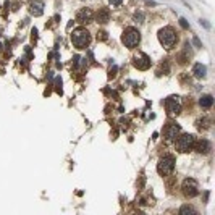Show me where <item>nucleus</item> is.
Listing matches in <instances>:
<instances>
[{"label":"nucleus","instance_id":"nucleus-3","mask_svg":"<svg viewBox=\"0 0 215 215\" xmlns=\"http://www.w3.org/2000/svg\"><path fill=\"white\" fill-rule=\"evenodd\" d=\"M158 41H160V44L164 47H167V49L173 47L175 42H176V33H175V29L170 26L162 28V29L158 31Z\"/></svg>","mask_w":215,"mask_h":215},{"label":"nucleus","instance_id":"nucleus-16","mask_svg":"<svg viewBox=\"0 0 215 215\" xmlns=\"http://www.w3.org/2000/svg\"><path fill=\"white\" fill-rule=\"evenodd\" d=\"M180 214L181 215H197V212H196V209L194 207H191V205H183L181 209H180Z\"/></svg>","mask_w":215,"mask_h":215},{"label":"nucleus","instance_id":"nucleus-4","mask_svg":"<svg viewBox=\"0 0 215 215\" xmlns=\"http://www.w3.org/2000/svg\"><path fill=\"white\" fill-rule=\"evenodd\" d=\"M175 170V157L173 155H164V157L158 158V164H157V172L162 176H167Z\"/></svg>","mask_w":215,"mask_h":215},{"label":"nucleus","instance_id":"nucleus-21","mask_svg":"<svg viewBox=\"0 0 215 215\" xmlns=\"http://www.w3.org/2000/svg\"><path fill=\"white\" fill-rule=\"evenodd\" d=\"M193 42H194V45H196V47H199V49H201V47H202V42L199 41L197 37H193Z\"/></svg>","mask_w":215,"mask_h":215},{"label":"nucleus","instance_id":"nucleus-5","mask_svg":"<svg viewBox=\"0 0 215 215\" xmlns=\"http://www.w3.org/2000/svg\"><path fill=\"white\" fill-rule=\"evenodd\" d=\"M194 142H196V139H194L193 134L184 133L176 139V149L180 150V152H189L194 147Z\"/></svg>","mask_w":215,"mask_h":215},{"label":"nucleus","instance_id":"nucleus-10","mask_svg":"<svg viewBox=\"0 0 215 215\" xmlns=\"http://www.w3.org/2000/svg\"><path fill=\"white\" fill-rule=\"evenodd\" d=\"M76 21L81 23V25H84V23H91L92 21V11L89 8H81L78 11L76 15Z\"/></svg>","mask_w":215,"mask_h":215},{"label":"nucleus","instance_id":"nucleus-8","mask_svg":"<svg viewBox=\"0 0 215 215\" xmlns=\"http://www.w3.org/2000/svg\"><path fill=\"white\" fill-rule=\"evenodd\" d=\"M165 107L172 115H178L181 112V100L180 97H168L165 100Z\"/></svg>","mask_w":215,"mask_h":215},{"label":"nucleus","instance_id":"nucleus-20","mask_svg":"<svg viewBox=\"0 0 215 215\" xmlns=\"http://www.w3.org/2000/svg\"><path fill=\"white\" fill-rule=\"evenodd\" d=\"M97 39H100V41H105V39H107V33H103V31H100V33L97 34Z\"/></svg>","mask_w":215,"mask_h":215},{"label":"nucleus","instance_id":"nucleus-7","mask_svg":"<svg viewBox=\"0 0 215 215\" xmlns=\"http://www.w3.org/2000/svg\"><path fill=\"white\" fill-rule=\"evenodd\" d=\"M164 134H165V138L168 139V141L176 139L178 134H180V125H178V123H175V121L167 123L165 128H164Z\"/></svg>","mask_w":215,"mask_h":215},{"label":"nucleus","instance_id":"nucleus-22","mask_svg":"<svg viewBox=\"0 0 215 215\" xmlns=\"http://www.w3.org/2000/svg\"><path fill=\"white\" fill-rule=\"evenodd\" d=\"M121 2H123V0H110L112 5H121Z\"/></svg>","mask_w":215,"mask_h":215},{"label":"nucleus","instance_id":"nucleus-14","mask_svg":"<svg viewBox=\"0 0 215 215\" xmlns=\"http://www.w3.org/2000/svg\"><path fill=\"white\" fill-rule=\"evenodd\" d=\"M44 13V5L41 2H34L33 5H31V15H34V16H41Z\"/></svg>","mask_w":215,"mask_h":215},{"label":"nucleus","instance_id":"nucleus-18","mask_svg":"<svg viewBox=\"0 0 215 215\" xmlns=\"http://www.w3.org/2000/svg\"><path fill=\"white\" fill-rule=\"evenodd\" d=\"M55 86H57V92H62V79L55 78Z\"/></svg>","mask_w":215,"mask_h":215},{"label":"nucleus","instance_id":"nucleus-19","mask_svg":"<svg viewBox=\"0 0 215 215\" xmlns=\"http://www.w3.org/2000/svg\"><path fill=\"white\" fill-rule=\"evenodd\" d=\"M180 25L183 29H189V25H188V21H186L184 18H180Z\"/></svg>","mask_w":215,"mask_h":215},{"label":"nucleus","instance_id":"nucleus-23","mask_svg":"<svg viewBox=\"0 0 215 215\" xmlns=\"http://www.w3.org/2000/svg\"><path fill=\"white\" fill-rule=\"evenodd\" d=\"M115 73H117V68H113V70H110V73H109V76H110V78H113V76H115Z\"/></svg>","mask_w":215,"mask_h":215},{"label":"nucleus","instance_id":"nucleus-6","mask_svg":"<svg viewBox=\"0 0 215 215\" xmlns=\"http://www.w3.org/2000/svg\"><path fill=\"white\" fill-rule=\"evenodd\" d=\"M181 189H183V194H184L186 197H194L199 194V184L193 178H186L181 184Z\"/></svg>","mask_w":215,"mask_h":215},{"label":"nucleus","instance_id":"nucleus-13","mask_svg":"<svg viewBox=\"0 0 215 215\" xmlns=\"http://www.w3.org/2000/svg\"><path fill=\"white\" fill-rule=\"evenodd\" d=\"M199 105H201L202 109H210V107L214 105V97H212L210 94L202 95V97L199 99Z\"/></svg>","mask_w":215,"mask_h":215},{"label":"nucleus","instance_id":"nucleus-2","mask_svg":"<svg viewBox=\"0 0 215 215\" xmlns=\"http://www.w3.org/2000/svg\"><path fill=\"white\" fill-rule=\"evenodd\" d=\"M121 41L125 44L128 49H134V47L139 44L141 41V34H139V31L136 28H126L125 31H123V36H121Z\"/></svg>","mask_w":215,"mask_h":215},{"label":"nucleus","instance_id":"nucleus-9","mask_svg":"<svg viewBox=\"0 0 215 215\" xmlns=\"http://www.w3.org/2000/svg\"><path fill=\"white\" fill-rule=\"evenodd\" d=\"M133 65L136 66L138 70H147L150 66V58L147 57L146 54H138L136 57L133 58Z\"/></svg>","mask_w":215,"mask_h":215},{"label":"nucleus","instance_id":"nucleus-11","mask_svg":"<svg viewBox=\"0 0 215 215\" xmlns=\"http://www.w3.org/2000/svg\"><path fill=\"white\" fill-rule=\"evenodd\" d=\"M193 149H196L199 154H209L210 150H212V144H210L207 139H201V141L194 142V147Z\"/></svg>","mask_w":215,"mask_h":215},{"label":"nucleus","instance_id":"nucleus-15","mask_svg":"<svg viewBox=\"0 0 215 215\" xmlns=\"http://www.w3.org/2000/svg\"><path fill=\"white\" fill-rule=\"evenodd\" d=\"M109 18H110V13H109V10L107 8L99 10V13H97V21L99 23H107L109 21Z\"/></svg>","mask_w":215,"mask_h":215},{"label":"nucleus","instance_id":"nucleus-12","mask_svg":"<svg viewBox=\"0 0 215 215\" xmlns=\"http://www.w3.org/2000/svg\"><path fill=\"white\" fill-rule=\"evenodd\" d=\"M193 73H194V76H196V78H205V74H207V66L202 65V63H196V65H194V68H193Z\"/></svg>","mask_w":215,"mask_h":215},{"label":"nucleus","instance_id":"nucleus-1","mask_svg":"<svg viewBox=\"0 0 215 215\" xmlns=\"http://www.w3.org/2000/svg\"><path fill=\"white\" fill-rule=\"evenodd\" d=\"M71 42L76 49H86L91 42V34L84 28H78L71 33Z\"/></svg>","mask_w":215,"mask_h":215},{"label":"nucleus","instance_id":"nucleus-17","mask_svg":"<svg viewBox=\"0 0 215 215\" xmlns=\"http://www.w3.org/2000/svg\"><path fill=\"white\" fill-rule=\"evenodd\" d=\"M134 19H136L138 23H142L144 21V13H142V11H136V13H134Z\"/></svg>","mask_w":215,"mask_h":215}]
</instances>
